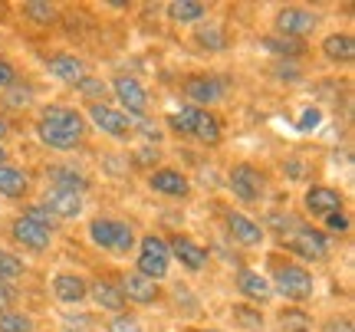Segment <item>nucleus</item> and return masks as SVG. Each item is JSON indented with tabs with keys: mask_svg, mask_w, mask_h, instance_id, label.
Masks as SVG:
<instances>
[{
	"mask_svg": "<svg viewBox=\"0 0 355 332\" xmlns=\"http://www.w3.org/2000/svg\"><path fill=\"white\" fill-rule=\"evenodd\" d=\"M86 132H89V122L86 115L73 109V105H43L37 115V139L53 148V152H73L76 145L86 141Z\"/></svg>",
	"mask_w": 355,
	"mask_h": 332,
	"instance_id": "nucleus-1",
	"label": "nucleus"
},
{
	"mask_svg": "<svg viewBox=\"0 0 355 332\" xmlns=\"http://www.w3.org/2000/svg\"><path fill=\"white\" fill-rule=\"evenodd\" d=\"M168 128L181 139H198L201 145H220L224 139L220 119L207 109H194V105H181L178 112L168 115Z\"/></svg>",
	"mask_w": 355,
	"mask_h": 332,
	"instance_id": "nucleus-2",
	"label": "nucleus"
},
{
	"mask_svg": "<svg viewBox=\"0 0 355 332\" xmlns=\"http://www.w3.org/2000/svg\"><path fill=\"white\" fill-rule=\"evenodd\" d=\"M89 241L92 247H99L112 256H128L135 250V227L128 220H115V218H96L89 220Z\"/></svg>",
	"mask_w": 355,
	"mask_h": 332,
	"instance_id": "nucleus-3",
	"label": "nucleus"
},
{
	"mask_svg": "<svg viewBox=\"0 0 355 332\" xmlns=\"http://www.w3.org/2000/svg\"><path fill=\"white\" fill-rule=\"evenodd\" d=\"M270 286H273V293H279L290 303H306L316 293V280H313V273L303 263H283V267H277Z\"/></svg>",
	"mask_w": 355,
	"mask_h": 332,
	"instance_id": "nucleus-4",
	"label": "nucleus"
},
{
	"mask_svg": "<svg viewBox=\"0 0 355 332\" xmlns=\"http://www.w3.org/2000/svg\"><path fill=\"white\" fill-rule=\"evenodd\" d=\"M168 267H171V254H168V241L162 234H145L139 241V254H135V273L148 277V280H165Z\"/></svg>",
	"mask_w": 355,
	"mask_h": 332,
	"instance_id": "nucleus-5",
	"label": "nucleus"
},
{
	"mask_svg": "<svg viewBox=\"0 0 355 332\" xmlns=\"http://www.w3.org/2000/svg\"><path fill=\"white\" fill-rule=\"evenodd\" d=\"M227 188L241 204H260L266 194V175L254 161H237L227 171Z\"/></svg>",
	"mask_w": 355,
	"mask_h": 332,
	"instance_id": "nucleus-6",
	"label": "nucleus"
},
{
	"mask_svg": "<svg viewBox=\"0 0 355 332\" xmlns=\"http://www.w3.org/2000/svg\"><path fill=\"white\" fill-rule=\"evenodd\" d=\"M286 250L296 254L300 260L306 263H319L332 254V243H329V234L319 227H309V224H296L286 237Z\"/></svg>",
	"mask_w": 355,
	"mask_h": 332,
	"instance_id": "nucleus-7",
	"label": "nucleus"
},
{
	"mask_svg": "<svg viewBox=\"0 0 355 332\" xmlns=\"http://www.w3.org/2000/svg\"><path fill=\"white\" fill-rule=\"evenodd\" d=\"M273 26H277V37H286V40H300L303 43L306 37H313L319 26V13L309 10V7H279L277 17H273Z\"/></svg>",
	"mask_w": 355,
	"mask_h": 332,
	"instance_id": "nucleus-8",
	"label": "nucleus"
},
{
	"mask_svg": "<svg viewBox=\"0 0 355 332\" xmlns=\"http://www.w3.org/2000/svg\"><path fill=\"white\" fill-rule=\"evenodd\" d=\"M86 115H89V122L99 128V132L112 135V139H128V135H132V128H135V122H132L122 109H112L109 103L86 105Z\"/></svg>",
	"mask_w": 355,
	"mask_h": 332,
	"instance_id": "nucleus-9",
	"label": "nucleus"
},
{
	"mask_svg": "<svg viewBox=\"0 0 355 332\" xmlns=\"http://www.w3.org/2000/svg\"><path fill=\"white\" fill-rule=\"evenodd\" d=\"M10 237H13V243H20L30 254H46L53 243V230L40 227L37 220H30L26 214H17L10 220Z\"/></svg>",
	"mask_w": 355,
	"mask_h": 332,
	"instance_id": "nucleus-10",
	"label": "nucleus"
},
{
	"mask_svg": "<svg viewBox=\"0 0 355 332\" xmlns=\"http://www.w3.org/2000/svg\"><path fill=\"white\" fill-rule=\"evenodd\" d=\"M109 92H112L119 105H122V112L132 119V115H145L148 112V92L141 86L135 76H115L109 82Z\"/></svg>",
	"mask_w": 355,
	"mask_h": 332,
	"instance_id": "nucleus-11",
	"label": "nucleus"
},
{
	"mask_svg": "<svg viewBox=\"0 0 355 332\" xmlns=\"http://www.w3.org/2000/svg\"><path fill=\"white\" fill-rule=\"evenodd\" d=\"M115 286L122 290L125 303H135V306H155V303L162 299V283L148 280V277H141V273H135V270L122 273Z\"/></svg>",
	"mask_w": 355,
	"mask_h": 332,
	"instance_id": "nucleus-12",
	"label": "nucleus"
},
{
	"mask_svg": "<svg viewBox=\"0 0 355 332\" xmlns=\"http://www.w3.org/2000/svg\"><path fill=\"white\" fill-rule=\"evenodd\" d=\"M184 96H188V103L194 109H207V105H217L227 89H224V82L217 76H207V73H198V76H188L184 79Z\"/></svg>",
	"mask_w": 355,
	"mask_h": 332,
	"instance_id": "nucleus-13",
	"label": "nucleus"
},
{
	"mask_svg": "<svg viewBox=\"0 0 355 332\" xmlns=\"http://www.w3.org/2000/svg\"><path fill=\"white\" fill-rule=\"evenodd\" d=\"M40 207H43L53 220H73V218L83 214L86 201H83V194H76V191H60V188H50V191L43 194Z\"/></svg>",
	"mask_w": 355,
	"mask_h": 332,
	"instance_id": "nucleus-14",
	"label": "nucleus"
},
{
	"mask_svg": "<svg viewBox=\"0 0 355 332\" xmlns=\"http://www.w3.org/2000/svg\"><path fill=\"white\" fill-rule=\"evenodd\" d=\"M145 181L155 194H165V198H188L191 194V178L181 168H155Z\"/></svg>",
	"mask_w": 355,
	"mask_h": 332,
	"instance_id": "nucleus-15",
	"label": "nucleus"
},
{
	"mask_svg": "<svg viewBox=\"0 0 355 332\" xmlns=\"http://www.w3.org/2000/svg\"><path fill=\"white\" fill-rule=\"evenodd\" d=\"M168 254L184 270H191V273H201V270L207 267V260H211V254L204 250L201 243H194L191 237H184V234H178V237L168 241Z\"/></svg>",
	"mask_w": 355,
	"mask_h": 332,
	"instance_id": "nucleus-16",
	"label": "nucleus"
},
{
	"mask_svg": "<svg viewBox=\"0 0 355 332\" xmlns=\"http://www.w3.org/2000/svg\"><path fill=\"white\" fill-rule=\"evenodd\" d=\"M343 201L345 198L336 191V188H329V184H309V188H306V198H303L306 211H309L313 218H326V214L343 211Z\"/></svg>",
	"mask_w": 355,
	"mask_h": 332,
	"instance_id": "nucleus-17",
	"label": "nucleus"
},
{
	"mask_svg": "<svg viewBox=\"0 0 355 332\" xmlns=\"http://www.w3.org/2000/svg\"><path fill=\"white\" fill-rule=\"evenodd\" d=\"M234 286L241 290V296L247 303H266L270 296H273V286L266 280L260 270H250V267H241L234 273Z\"/></svg>",
	"mask_w": 355,
	"mask_h": 332,
	"instance_id": "nucleus-18",
	"label": "nucleus"
},
{
	"mask_svg": "<svg viewBox=\"0 0 355 332\" xmlns=\"http://www.w3.org/2000/svg\"><path fill=\"white\" fill-rule=\"evenodd\" d=\"M53 293L66 306H79L89 296V280L83 273H56L53 277Z\"/></svg>",
	"mask_w": 355,
	"mask_h": 332,
	"instance_id": "nucleus-19",
	"label": "nucleus"
},
{
	"mask_svg": "<svg viewBox=\"0 0 355 332\" xmlns=\"http://www.w3.org/2000/svg\"><path fill=\"white\" fill-rule=\"evenodd\" d=\"M227 234L243 247H260L266 241V230L257 224L254 218H247L241 211H230L227 214Z\"/></svg>",
	"mask_w": 355,
	"mask_h": 332,
	"instance_id": "nucleus-20",
	"label": "nucleus"
},
{
	"mask_svg": "<svg viewBox=\"0 0 355 332\" xmlns=\"http://www.w3.org/2000/svg\"><path fill=\"white\" fill-rule=\"evenodd\" d=\"M46 69H50V76H56L60 82H66V86H76L83 76H89L86 60H79L73 53H56V56H50V60H46Z\"/></svg>",
	"mask_w": 355,
	"mask_h": 332,
	"instance_id": "nucleus-21",
	"label": "nucleus"
},
{
	"mask_svg": "<svg viewBox=\"0 0 355 332\" xmlns=\"http://www.w3.org/2000/svg\"><path fill=\"white\" fill-rule=\"evenodd\" d=\"M89 299H92L99 309L112 313V316L125 313V306H128L125 296H122V290H119L112 280H92L89 283Z\"/></svg>",
	"mask_w": 355,
	"mask_h": 332,
	"instance_id": "nucleus-22",
	"label": "nucleus"
},
{
	"mask_svg": "<svg viewBox=\"0 0 355 332\" xmlns=\"http://www.w3.org/2000/svg\"><path fill=\"white\" fill-rule=\"evenodd\" d=\"M165 13L171 24H204L211 17V7L201 0H171L165 3Z\"/></svg>",
	"mask_w": 355,
	"mask_h": 332,
	"instance_id": "nucleus-23",
	"label": "nucleus"
},
{
	"mask_svg": "<svg viewBox=\"0 0 355 332\" xmlns=\"http://www.w3.org/2000/svg\"><path fill=\"white\" fill-rule=\"evenodd\" d=\"M46 178L53 181V188L60 191H76L83 194L89 188V178L73 165H46Z\"/></svg>",
	"mask_w": 355,
	"mask_h": 332,
	"instance_id": "nucleus-24",
	"label": "nucleus"
},
{
	"mask_svg": "<svg viewBox=\"0 0 355 332\" xmlns=\"http://www.w3.org/2000/svg\"><path fill=\"white\" fill-rule=\"evenodd\" d=\"M322 56L329 63H352L355 60V37L352 33H329L322 40Z\"/></svg>",
	"mask_w": 355,
	"mask_h": 332,
	"instance_id": "nucleus-25",
	"label": "nucleus"
},
{
	"mask_svg": "<svg viewBox=\"0 0 355 332\" xmlns=\"http://www.w3.org/2000/svg\"><path fill=\"white\" fill-rule=\"evenodd\" d=\"M194 43L201 46V50L207 53H220L230 46L227 40V30L220 24H214V20H204V24H198V30H194Z\"/></svg>",
	"mask_w": 355,
	"mask_h": 332,
	"instance_id": "nucleus-26",
	"label": "nucleus"
},
{
	"mask_svg": "<svg viewBox=\"0 0 355 332\" xmlns=\"http://www.w3.org/2000/svg\"><path fill=\"white\" fill-rule=\"evenodd\" d=\"M30 191V175L17 165H0V194L7 198H26Z\"/></svg>",
	"mask_w": 355,
	"mask_h": 332,
	"instance_id": "nucleus-27",
	"label": "nucleus"
},
{
	"mask_svg": "<svg viewBox=\"0 0 355 332\" xmlns=\"http://www.w3.org/2000/svg\"><path fill=\"white\" fill-rule=\"evenodd\" d=\"M230 320H234V326L241 332H263V326H266L263 313L254 303H234L230 306Z\"/></svg>",
	"mask_w": 355,
	"mask_h": 332,
	"instance_id": "nucleus-28",
	"label": "nucleus"
},
{
	"mask_svg": "<svg viewBox=\"0 0 355 332\" xmlns=\"http://www.w3.org/2000/svg\"><path fill=\"white\" fill-rule=\"evenodd\" d=\"M20 17L37 26H53L60 20V7L46 3V0H26V3H20Z\"/></svg>",
	"mask_w": 355,
	"mask_h": 332,
	"instance_id": "nucleus-29",
	"label": "nucleus"
},
{
	"mask_svg": "<svg viewBox=\"0 0 355 332\" xmlns=\"http://www.w3.org/2000/svg\"><path fill=\"white\" fill-rule=\"evenodd\" d=\"M277 322H279V332H313V329H316L313 316H309L306 309H300V306L279 309Z\"/></svg>",
	"mask_w": 355,
	"mask_h": 332,
	"instance_id": "nucleus-30",
	"label": "nucleus"
},
{
	"mask_svg": "<svg viewBox=\"0 0 355 332\" xmlns=\"http://www.w3.org/2000/svg\"><path fill=\"white\" fill-rule=\"evenodd\" d=\"M73 89L79 92V96H83V99H86L89 105L92 103H105V99H109V96H112V92H109V82H105V79L102 76H92V73H89V76H83L76 82V86H73Z\"/></svg>",
	"mask_w": 355,
	"mask_h": 332,
	"instance_id": "nucleus-31",
	"label": "nucleus"
},
{
	"mask_svg": "<svg viewBox=\"0 0 355 332\" xmlns=\"http://www.w3.org/2000/svg\"><path fill=\"white\" fill-rule=\"evenodd\" d=\"M260 46H263L266 53H277V56H286V63L290 60H296V56H303L306 46L300 43V40H286V37H263L260 40Z\"/></svg>",
	"mask_w": 355,
	"mask_h": 332,
	"instance_id": "nucleus-32",
	"label": "nucleus"
},
{
	"mask_svg": "<svg viewBox=\"0 0 355 332\" xmlns=\"http://www.w3.org/2000/svg\"><path fill=\"white\" fill-rule=\"evenodd\" d=\"M33 329H37L33 316H26L20 309H3L0 313V332H33Z\"/></svg>",
	"mask_w": 355,
	"mask_h": 332,
	"instance_id": "nucleus-33",
	"label": "nucleus"
},
{
	"mask_svg": "<svg viewBox=\"0 0 355 332\" xmlns=\"http://www.w3.org/2000/svg\"><path fill=\"white\" fill-rule=\"evenodd\" d=\"M24 273H26V263L20 260V256L0 250V283H7V286H10V283L20 280Z\"/></svg>",
	"mask_w": 355,
	"mask_h": 332,
	"instance_id": "nucleus-34",
	"label": "nucleus"
},
{
	"mask_svg": "<svg viewBox=\"0 0 355 332\" xmlns=\"http://www.w3.org/2000/svg\"><path fill=\"white\" fill-rule=\"evenodd\" d=\"M0 103L7 105V109H17V112H20V109H30V105H33V92L26 89V86H10V89L0 96Z\"/></svg>",
	"mask_w": 355,
	"mask_h": 332,
	"instance_id": "nucleus-35",
	"label": "nucleus"
},
{
	"mask_svg": "<svg viewBox=\"0 0 355 332\" xmlns=\"http://www.w3.org/2000/svg\"><path fill=\"white\" fill-rule=\"evenodd\" d=\"M105 332H141V322L135 320V316H128V313H119V316L109 320Z\"/></svg>",
	"mask_w": 355,
	"mask_h": 332,
	"instance_id": "nucleus-36",
	"label": "nucleus"
},
{
	"mask_svg": "<svg viewBox=\"0 0 355 332\" xmlns=\"http://www.w3.org/2000/svg\"><path fill=\"white\" fill-rule=\"evenodd\" d=\"M322 224H326V230H329V234H349V227H352V220H349V214H345V211L326 214V218H322Z\"/></svg>",
	"mask_w": 355,
	"mask_h": 332,
	"instance_id": "nucleus-37",
	"label": "nucleus"
},
{
	"mask_svg": "<svg viewBox=\"0 0 355 332\" xmlns=\"http://www.w3.org/2000/svg\"><path fill=\"white\" fill-rule=\"evenodd\" d=\"M158 158H162V152H158L155 145H141V148H135V165L148 168V171H155V165H158Z\"/></svg>",
	"mask_w": 355,
	"mask_h": 332,
	"instance_id": "nucleus-38",
	"label": "nucleus"
},
{
	"mask_svg": "<svg viewBox=\"0 0 355 332\" xmlns=\"http://www.w3.org/2000/svg\"><path fill=\"white\" fill-rule=\"evenodd\" d=\"M283 175L290 181H303L306 175H309V165H306L303 158H286V161H283Z\"/></svg>",
	"mask_w": 355,
	"mask_h": 332,
	"instance_id": "nucleus-39",
	"label": "nucleus"
},
{
	"mask_svg": "<svg viewBox=\"0 0 355 332\" xmlns=\"http://www.w3.org/2000/svg\"><path fill=\"white\" fill-rule=\"evenodd\" d=\"M319 122H322V109L309 105V109H303V115H300L296 128H300V132H313V128H319Z\"/></svg>",
	"mask_w": 355,
	"mask_h": 332,
	"instance_id": "nucleus-40",
	"label": "nucleus"
},
{
	"mask_svg": "<svg viewBox=\"0 0 355 332\" xmlns=\"http://www.w3.org/2000/svg\"><path fill=\"white\" fill-rule=\"evenodd\" d=\"M10 86H17V66L0 56V92H7Z\"/></svg>",
	"mask_w": 355,
	"mask_h": 332,
	"instance_id": "nucleus-41",
	"label": "nucleus"
},
{
	"mask_svg": "<svg viewBox=\"0 0 355 332\" xmlns=\"http://www.w3.org/2000/svg\"><path fill=\"white\" fill-rule=\"evenodd\" d=\"M322 332H355L352 316H332V320L322 322Z\"/></svg>",
	"mask_w": 355,
	"mask_h": 332,
	"instance_id": "nucleus-42",
	"label": "nucleus"
},
{
	"mask_svg": "<svg viewBox=\"0 0 355 332\" xmlns=\"http://www.w3.org/2000/svg\"><path fill=\"white\" fill-rule=\"evenodd\" d=\"M132 132H141V135H145V139H148V141H162V128H158V125H152V119H139Z\"/></svg>",
	"mask_w": 355,
	"mask_h": 332,
	"instance_id": "nucleus-43",
	"label": "nucleus"
},
{
	"mask_svg": "<svg viewBox=\"0 0 355 332\" xmlns=\"http://www.w3.org/2000/svg\"><path fill=\"white\" fill-rule=\"evenodd\" d=\"M266 224H270L273 230H279V234H290V230L296 227V220H293L290 214H286V218H283V214H270V218H266Z\"/></svg>",
	"mask_w": 355,
	"mask_h": 332,
	"instance_id": "nucleus-44",
	"label": "nucleus"
},
{
	"mask_svg": "<svg viewBox=\"0 0 355 332\" xmlns=\"http://www.w3.org/2000/svg\"><path fill=\"white\" fill-rule=\"evenodd\" d=\"M10 306H13V290L7 286V283H0V313L10 309Z\"/></svg>",
	"mask_w": 355,
	"mask_h": 332,
	"instance_id": "nucleus-45",
	"label": "nucleus"
},
{
	"mask_svg": "<svg viewBox=\"0 0 355 332\" xmlns=\"http://www.w3.org/2000/svg\"><path fill=\"white\" fill-rule=\"evenodd\" d=\"M7 135H10V125H7V122H3V119H0V141L7 139Z\"/></svg>",
	"mask_w": 355,
	"mask_h": 332,
	"instance_id": "nucleus-46",
	"label": "nucleus"
},
{
	"mask_svg": "<svg viewBox=\"0 0 355 332\" xmlns=\"http://www.w3.org/2000/svg\"><path fill=\"white\" fill-rule=\"evenodd\" d=\"M0 165H7V148L0 145Z\"/></svg>",
	"mask_w": 355,
	"mask_h": 332,
	"instance_id": "nucleus-47",
	"label": "nucleus"
},
{
	"mask_svg": "<svg viewBox=\"0 0 355 332\" xmlns=\"http://www.w3.org/2000/svg\"><path fill=\"white\" fill-rule=\"evenodd\" d=\"M207 332H224V329H207Z\"/></svg>",
	"mask_w": 355,
	"mask_h": 332,
	"instance_id": "nucleus-48",
	"label": "nucleus"
}]
</instances>
